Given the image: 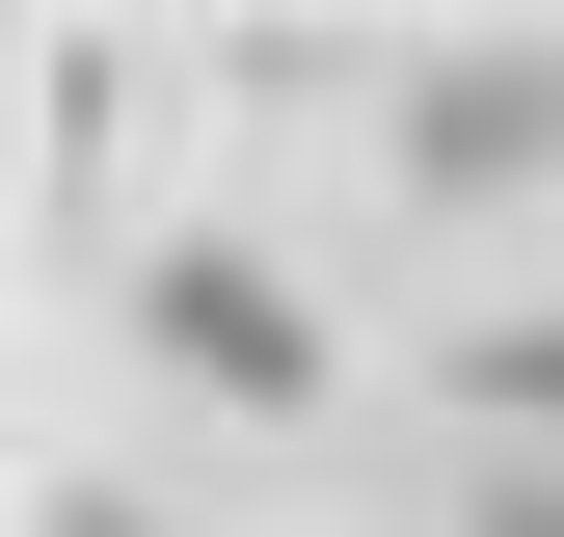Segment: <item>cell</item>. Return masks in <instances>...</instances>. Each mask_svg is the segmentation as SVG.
<instances>
[{
	"instance_id": "6da1fadb",
	"label": "cell",
	"mask_w": 564,
	"mask_h": 537,
	"mask_svg": "<svg viewBox=\"0 0 564 537\" xmlns=\"http://www.w3.org/2000/svg\"><path fill=\"white\" fill-rule=\"evenodd\" d=\"M162 350L216 376V403H323V322L269 296V268H162Z\"/></svg>"
}]
</instances>
